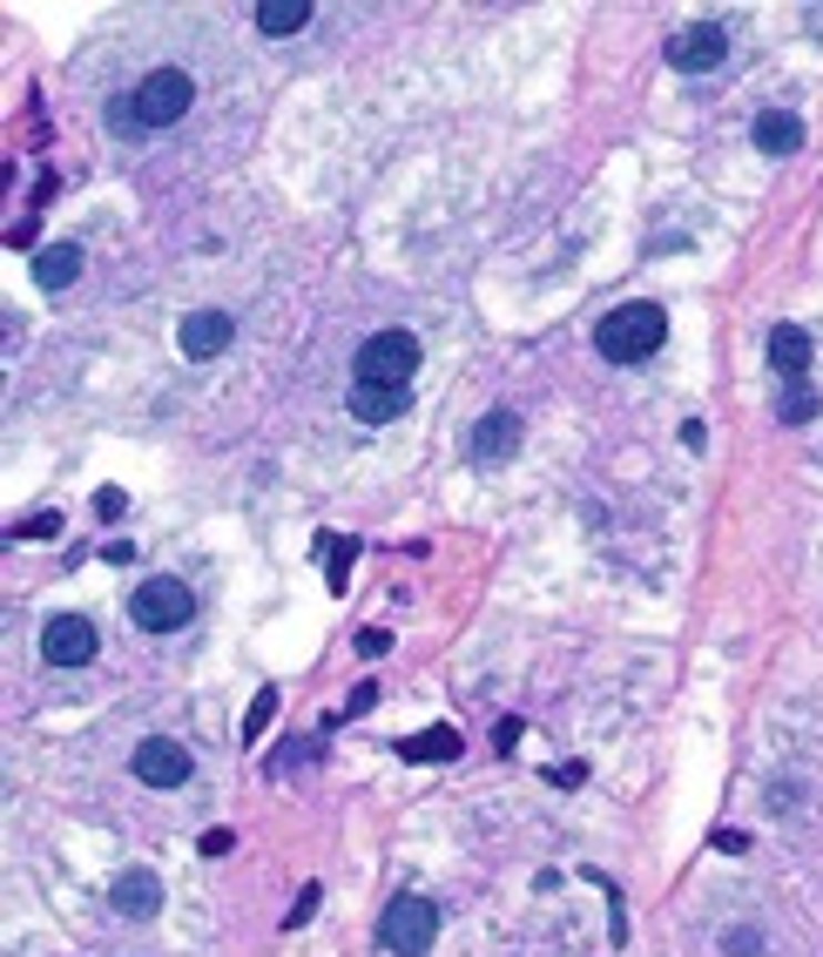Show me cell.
<instances>
[{"mask_svg":"<svg viewBox=\"0 0 823 957\" xmlns=\"http://www.w3.org/2000/svg\"><path fill=\"white\" fill-rule=\"evenodd\" d=\"M176 337H183V358H216V352H230L236 317H230V310H190Z\"/></svg>","mask_w":823,"mask_h":957,"instance_id":"8fae6325","label":"cell"},{"mask_svg":"<svg viewBox=\"0 0 823 957\" xmlns=\"http://www.w3.org/2000/svg\"><path fill=\"white\" fill-rule=\"evenodd\" d=\"M271 722H277V688H257L251 694V715H243V742H264Z\"/></svg>","mask_w":823,"mask_h":957,"instance_id":"ffe728a7","label":"cell"},{"mask_svg":"<svg viewBox=\"0 0 823 957\" xmlns=\"http://www.w3.org/2000/svg\"><path fill=\"white\" fill-rule=\"evenodd\" d=\"M135 782H149V790H183L190 782V749L183 742H170V735H149V742H135Z\"/></svg>","mask_w":823,"mask_h":957,"instance_id":"8992f818","label":"cell"},{"mask_svg":"<svg viewBox=\"0 0 823 957\" xmlns=\"http://www.w3.org/2000/svg\"><path fill=\"white\" fill-rule=\"evenodd\" d=\"M405 405H412V391H405V385H358V378H352V418H365V425H392V418H405Z\"/></svg>","mask_w":823,"mask_h":957,"instance_id":"4fadbf2b","label":"cell"},{"mask_svg":"<svg viewBox=\"0 0 823 957\" xmlns=\"http://www.w3.org/2000/svg\"><path fill=\"white\" fill-rule=\"evenodd\" d=\"M358 654H392V634L385 628H358Z\"/></svg>","mask_w":823,"mask_h":957,"instance_id":"4316f807","label":"cell"},{"mask_svg":"<svg viewBox=\"0 0 823 957\" xmlns=\"http://www.w3.org/2000/svg\"><path fill=\"white\" fill-rule=\"evenodd\" d=\"M433 937H439V904L433 897H392L385 904V917H378V944L385 950H398V957H419V950H433Z\"/></svg>","mask_w":823,"mask_h":957,"instance_id":"5b68a950","label":"cell"},{"mask_svg":"<svg viewBox=\"0 0 823 957\" xmlns=\"http://www.w3.org/2000/svg\"><path fill=\"white\" fill-rule=\"evenodd\" d=\"M74 277H81V250L74 243H41L34 250V284L41 291H68Z\"/></svg>","mask_w":823,"mask_h":957,"instance_id":"9a60e30c","label":"cell"},{"mask_svg":"<svg viewBox=\"0 0 823 957\" xmlns=\"http://www.w3.org/2000/svg\"><path fill=\"white\" fill-rule=\"evenodd\" d=\"M109 904H115L129 924H149V917L162 910V877H155V869H122V877L109 884Z\"/></svg>","mask_w":823,"mask_h":957,"instance_id":"30bf717a","label":"cell"},{"mask_svg":"<svg viewBox=\"0 0 823 957\" xmlns=\"http://www.w3.org/2000/svg\"><path fill=\"white\" fill-rule=\"evenodd\" d=\"M520 439H527V418H520L514 405H500V411H486V418L473 425L466 452H473L479 466H500V459H514V452H520Z\"/></svg>","mask_w":823,"mask_h":957,"instance_id":"ba28073f","label":"cell"},{"mask_svg":"<svg viewBox=\"0 0 823 957\" xmlns=\"http://www.w3.org/2000/svg\"><path fill=\"white\" fill-rule=\"evenodd\" d=\"M722 950H729V957H750V950H763V937H756V930H729Z\"/></svg>","mask_w":823,"mask_h":957,"instance_id":"484cf974","label":"cell"},{"mask_svg":"<svg viewBox=\"0 0 823 957\" xmlns=\"http://www.w3.org/2000/svg\"><path fill=\"white\" fill-rule=\"evenodd\" d=\"M14 540H61V512H28L14 527Z\"/></svg>","mask_w":823,"mask_h":957,"instance_id":"44dd1931","label":"cell"},{"mask_svg":"<svg viewBox=\"0 0 823 957\" xmlns=\"http://www.w3.org/2000/svg\"><path fill=\"white\" fill-rule=\"evenodd\" d=\"M129 621H135L142 634H176V628L196 621V593H190L183 580H170V573H155V580H142V587L129 593Z\"/></svg>","mask_w":823,"mask_h":957,"instance_id":"3957f363","label":"cell"},{"mask_svg":"<svg viewBox=\"0 0 823 957\" xmlns=\"http://www.w3.org/2000/svg\"><path fill=\"white\" fill-rule=\"evenodd\" d=\"M95 648H102V634L81 621V614H54V621L41 628V654H48L54 668H89Z\"/></svg>","mask_w":823,"mask_h":957,"instance_id":"9c48e42d","label":"cell"},{"mask_svg":"<svg viewBox=\"0 0 823 957\" xmlns=\"http://www.w3.org/2000/svg\"><path fill=\"white\" fill-rule=\"evenodd\" d=\"M317 904H324V890H317V884H304V897L291 904V917H284V924H291V930H304V924L317 917Z\"/></svg>","mask_w":823,"mask_h":957,"instance_id":"7402d4cb","label":"cell"},{"mask_svg":"<svg viewBox=\"0 0 823 957\" xmlns=\"http://www.w3.org/2000/svg\"><path fill=\"white\" fill-rule=\"evenodd\" d=\"M770 365L783 371V385L810 378V365H816V344H810V330H803V324H776V330H770Z\"/></svg>","mask_w":823,"mask_h":957,"instance_id":"7c38bea8","label":"cell"},{"mask_svg":"<svg viewBox=\"0 0 823 957\" xmlns=\"http://www.w3.org/2000/svg\"><path fill=\"white\" fill-rule=\"evenodd\" d=\"M715 849H722V856H743L750 836H743V829H715Z\"/></svg>","mask_w":823,"mask_h":957,"instance_id":"83f0119b","label":"cell"},{"mask_svg":"<svg viewBox=\"0 0 823 957\" xmlns=\"http://www.w3.org/2000/svg\"><path fill=\"white\" fill-rule=\"evenodd\" d=\"M662 337H669V310L662 304H614L595 324V352L608 365H648L654 352H662Z\"/></svg>","mask_w":823,"mask_h":957,"instance_id":"6da1fadb","label":"cell"},{"mask_svg":"<svg viewBox=\"0 0 823 957\" xmlns=\"http://www.w3.org/2000/svg\"><path fill=\"white\" fill-rule=\"evenodd\" d=\"M311 28V0H264L257 8V34H297Z\"/></svg>","mask_w":823,"mask_h":957,"instance_id":"ac0fdd59","label":"cell"},{"mask_svg":"<svg viewBox=\"0 0 823 957\" xmlns=\"http://www.w3.org/2000/svg\"><path fill=\"white\" fill-rule=\"evenodd\" d=\"M372 702H378V681H358V688L345 694V715H365Z\"/></svg>","mask_w":823,"mask_h":957,"instance_id":"d4e9b609","label":"cell"},{"mask_svg":"<svg viewBox=\"0 0 823 957\" xmlns=\"http://www.w3.org/2000/svg\"><path fill=\"white\" fill-rule=\"evenodd\" d=\"M196 849H203V856H230V849H236V829H203Z\"/></svg>","mask_w":823,"mask_h":957,"instance_id":"cb8c5ba5","label":"cell"},{"mask_svg":"<svg viewBox=\"0 0 823 957\" xmlns=\"http://www.w3.org/2000/svg\"><path fill=\"white\" fill-rule=\"evenodd\" d=\"M750 142H756L763 155H796V149H803V122H796L790 109H763V115L750 122Z\"/></svg>","mask_w":823,"mask_h":957,"instance_id":"5bb4252c","label":"cell"},{"mask_svg":"<svg viewBox=\"0 0 823 957\" xmlns=\"http://www.w3.org/2000/svg\"><path fill=\"white\" fill-rule=\"evenodd\" d=\"M317 560H324V580H332V593H345V587H352V560H358V540L317 533Z\"/></svg>","mask_w":823,"mask_h":957,"instance_id":"e0dca14e","label":"cell"},{"mask_svg":"<svg viewBox=\"0 0 823 957\" xmlns=\"http://www.w3.org/2000/svg\"><path fill=\"white\" fill-rule=\"evenodd\" d=\"M190 102H196V81H190L183 68H155V74H142L135 89L122 95L115 122H122V129H170V122L190 115Z\"/></svg>","mask_w":823,"mask_h":957,"instance_id":"7a4b0ae2","label":"cell"},{"mask_svg":"<svg viewBox=\"0 0 823 957\" xmlns=\"http://www.w3.org/2000/svg\"><path fill=\"white\" fill-rule=\"evenodd\" d=\"M514 742H520V722H514V715H507V722H500V729H492V749H500V755H514Z\"/></svg>","mask_w":823,"mask_h":957,"instance_id":"f1b7e54d","label":"cell"},{"mask_svg":"<svg viewBox=\"0 0 823 957\" xmlns=\"http://www.w3.org/2000/svg\"><path fill=\"white\" fill-rule=\"evenodd\" d=\"M553 782H560V790H581L588 768H581V762H560V768H553Z\"/></svg>","mask_w":823,"mask_h":957,"instance_id":"f546056e","label":"cell"},{"mask_svg":"<svg viewBox=\"0 0 823 957\" xmlns=\"http://www.w3.org/2000/svg\"><path fill=\"white\" fill-rule=\"evenodd\" d=\"M122 512H129V492H122V486H102V492H95V519H122Z\"/></svg>","mask_w":823,"mask_h":957,"instance_id":"603a6c76","label":"cell"},{"mask_svg":"<svg viewBox=\"0 0 823 957\" xmlns=\"http://www.w3.org/2000/svg\"><path fill=\"white\" fill-rule=\"evenodd\" d=\"M419 358L426 352H419V337H412V330H378V337L358 344L352 371H358V385H412Z\"/></svg>","mask_w":823,"mask_h":957,"instance_id":"277c9868","label":"cell"},{"mask_svg":"<svg viewBox=\"0 0 823 957\" xmlns=\"http://www.w3.org/2000/svg\"><path fill=\"white\" fill-rule=\"evenodd\" d=\"M459 749H466V742H459V729H419V735H405V742H398V755H405V762H459Z\"/></svg>","mask_w":823,"mask_h":957,"instance_id":"2e32d148","label":"cell"},{"mask_svg":"<svg viewBox=\"0 0 823 957\" xmlns=\"http://www.w3.org/2000/svg\"><path fill=\"white\" fill-rule=\"evenodd\" d=\"M722 61H729V34H722L715 21H695V28L669 34V68H682V74H715Z\"/></svg>","mask_w":823,"mask_h":957,"instance_id":"52a82bcc","label":"cell"},{"mask_svg":"<svg viewBox=\"0 0 823 957\" xmlns=\"http://www.w3.org/2000/svg\"><path fill=\"white\" fill-rule=\"evenodd\" d=\"M776 418H783V425H810V418H816V385H810V378L783 385V398H776Z\"/></svg>","mask_w":823,"mask_h":957,"instance_id":"d6986e66","label":"cell"}]
</instances>
